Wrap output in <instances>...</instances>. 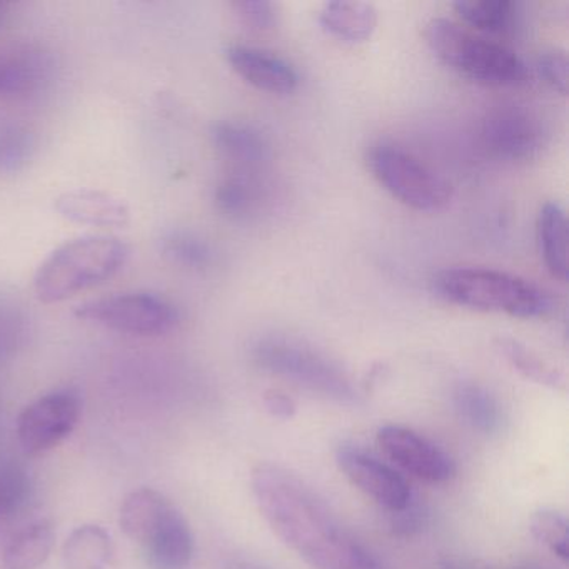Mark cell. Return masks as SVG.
Returning <instances> with one entry per match:
<instances>
[{"mask_svg":"<svg viewBox=\"0 0 569 569\" xmlns=\"http://www.w3.org/2000/svg\"><path fill=\"white\" fill-rule=\"evenodd\" d=\"M251 485L262 518L312 569H381L329 506L288 469L256 466Z\"/></svg>","mask_w":569,"mask_h":569,"instance_id":"obj_1","label":"cell"},{"mask_svg":"<svg viewBox=\"0 0 569 569\" xmlns=\"http://www.w3.org/2000/svg\"><path fill=\"white\" fill-rule=\"evenodd\" d=\"M432 291L461 308L502 312L515 318H539L552 308L545 289L521 276L498 269H442L432 278Z\"/></svg>","mask_w":569,"mask_h":569,"instance_id":"obj_2","label":"cell"},{"mask_svg":"<svg viewBox=\"0 0 569 569\" xmlns=\"http://www.w3.org/2000/svg\"><path fill=\"white\" fill-rule=\"evenodd\" d=\"M131 256L121 239L86 236L56 249L36 272L39 301L56 305L114 278Z\"/></svg>","mask_w":569,"mask_h":569,"instance_id":"obj_3","label":"cell"},{"mask_svg":"<svg viewBox=\"0 0 569 569\" xmlns=\"http://www.w3.org/2000/svg\"><path fill=\"white\" fill-rule=\"evenodd\" d=\"M425 36L431 51L462 78L498 88L528 81V66L512 49L459 22L446 18L431 19Z\"/></svg>","mask_w":569,"mask_h":569,"instance_id":"obj_4","label":"cell"},{"mask_svg":"<svg viewBox=\"0 0 569 569\" xmlns=\"http://www.w3.org/2000/svg\"><path fill=\"white\" fill-rule=\"evenodd\" d=\"M256 366L299 388L341 405L358 401V391L341 366L305 342L284 336H266L252 346Z\"/></svg>","mask_w":569,"mask_h":569,"instance_id":"obj_5","label":"cell"},{"mask_svg":"<svg viewBox=\"0 0 569 569\" xmlns=\"http://www.w3.org/2000/svg\"><path fill=\"white\" fill-rule=\"evenodd\" d=\"M366 162L376 181L409 208L438 211L451 201L452 189L446 178L396 142H376Z\"/></svg>","mask_w":569,"mask_h":569,"instance_id":"obj_6","label":"cell"},{"mask_svg":"<svg viewBox=\"0 0 569 569\" xmlns=\"http://www.w3.org/2000/svg\"><path fill=\"white\" fill-rule=\"evenodd\" d=\"M82 321L131 336H164L178 328L181 312L169 299L151 292H121L92 299L76 309Z\"/></svg>","mask_w":569,"mask_h":569,"instance_id":"obj_7","label":"cell"},{"mask_svg":"<svg viewBox=\"0 0 569 569\" xmlns=\"http://www.w3.org/2000/svg\"><path fill=\"white\" fill-rule=\"evenodd\" d=\"M481 136L495 158L508 162H528L538 158L545 148L548 131L535 109L518 102H506L485 116Z\"/></svg>","mask_w":569,"mask_h":569,"instance_id":"obj_8","label":"cell"},{"mask_svg":"<svg viewBox=\"0 0 569 569\" xmlns=\"http://www.w3.org/2000/svg\"><path fill=\"white\" fill-rule=\"evenodd\" d=\"M81 418V398L72 389L51 392L29 405L19 416L18 439L29 456L44 455L74 431Z\"/></svg>","mask_w":569,"mask_h":569,"instance_id":"obj_9","label":"cell"},{"mask_svg":"<svg viewBox=\"0 0 569 569\" xmlns=\"http://www.w3.org/2000/svg\"><path fill=\"white\" fill-rule=\"evenodd\" d=\"M336 465L352 486L388 511L405 509L412 501L411 488L398 471L356 446H341Z\"/></svg>","mask_w":569,"mask_h":569,"instance_id":"obj_10","label":"cell"},{"mask_svg":"<svg viewBox=\"0 0 569 569\" xmlns=\"http://www.w3.org/2000/svg\"><path fill=\"white\" fill-rule=\"evenodd\" d=\"M381 451L399 468L426 482H446L455 476L452 459L441 448L402 426H382L376 436Z\"/></svg>","mask_w":569,"mask_h":569,"instance_id":"obj_11","label":"cell"},{"mask_svg":"<svg viewBox=\"0 0 569 569\" xmlns=\"http://www.w3.org/2000/svg\"><path fill=\"white\" fill-rule=\"evenodd\" d=\"M231 68L259 91L291 94L298 89L299 72L288 59L256 46L232 44L226 49Z\"/></svg>","mask_w":569,"mask_h":569,"instance_id":"obj_12","label":"cell"},{"mask_svg":"<svg viewBox=\"0 0 569 569\" xmlns=\"http://www.w3.org/2000/svg\"><path fill=\"white\" fill-rule=\"evenodd\" d=\"M141 548L152 569H186L194 556V536L184 516L172 506Z\"/></svg>","mask_w":569,"mask_h":569,"instance_id":"obj_13","label":"cell"},{"mask_svg":"<svg viewBox=\"0 0 569 569\" xmlns=\"http://www.w3.org/2000/svg\"><path fill=\"white\" fill-rule=\"evenodd\" d=\"M62 218L94 228H124L131 221V211L114 196L91 189L64 192L56 201Z\"/></svg>","mask_w":569,"mask_h":569,"instance_id":"obj_14","label":"cell"},{"mask_svg":"<svg viewBox=\"0 0 569 569\" xmlns=\"http://www.w3.org/2000/svg\"><path fill=\"white\" fill-rule=\"evenodd\" d=\"M211 136L216 149L241 171L256 172L271 156L268 138L252 124L221 121L212 128Z\"/></svg>","mask_w":569,"mask_h":569,"instance_id":"obj_15","label":"cell"},{"mask_svg":"<svg viewBox=\"0 0 569 569\" xmlns=\"http://www.w3.org/2000/svg\"><path fill=\"white\" fill-rule=\"evenodd\" d=\"M319 24L332 38L359 44L368 41L376 31L378 11L368 2L335 0L322 6L319 12Z\"/></svg>","mask_w":569,"mask_h":569,"instance_id":"obj_16","label":"cell"},{"mask_svg":"<svg viewBox=\"0 0 569 569\" xmlns=\"http://www.w3.org/2000/svg\"><path fill=\"white\" fill-rule=\"evenodd\" d=\"M536 239L548 271L559 281H568V218L559 202L542 206L536 221Z\"/></svg>","mask_w":569,"mask_h":569,"instance_id":"obj_17","label":"cell"},{"mask_svg":"<svg viewBox=\"0 0 569 569\" xmlns=\"http://www.w3.org/2000/svg\"><path fill=\"white\" fill-rule=\"evenodd\" d=\"M172 502L156 489H138L124 499L121 506L122 531L139 546L144 545L146 539L154 531L156 526L171 511Z\"/></svg>","mask_w":569,"mask_h":569,"instance_id":"obj_18","label":"cell"},{"mask_svg":"<svg viewBox=\"0 0 569 569\" xmlns=\"http://www.w3.org/2000/svg\"><path fill=\"white\" fill-rule=\"evenodd\" d=\"M455 11L478 34H511L521 18L512 0H458Z\"/></svg>","mask_w":569,"mask_h":569,"instance_id":"obj_19","label":"cell"},{"mask_svg":"<svg viewBox=\"0 0 569 569\" xmlns=\"http://www.w3.org/2000/svg\"><path fill=\"white\" fill-rule=\"evenodd\" d=\"M111 556V536L98 525L79 526L62 548L66 569H106Z\"/></svg>","mask_w":569,"mask_h":569,"instance_id":"obj_20","label":"cell"},{"mask_svg":"<svg viewBox=\"0 0 569 569\" xmlns=\"http://www.w3.org/2000/svg\"><path fill=\"white\" fill-rule=\"evenodd\" d=\"M216 208L231 219H246L261 206L262 184L254 171L234 169L226 176L214 194Z\"/></svg>","mask_w":569,"mask_h":569,"instance_id":"obj_21","label":"cell"},{"mask_svg":"<svg viewBox=\"0 0 569 569\" xmlns=\"http://www.w3.org/2000/svg\"><path fill=\"white\" fill-rule=\"evenodd\" d=\"M455 406L466 425L482 435H496L502 426L498 399L475 382H461L455 391Z\"/></svg>","mask_w":569,"mask_h":569,"instance_id":"obj_22","label":"cell"},{"mask_svg":"<svg viewBox=\"0 0 569 569\" xmlns=\"http://www.w3.org/2000/svg\"><path fill=\"white\" fill-rule=\"evenodd\" d=\"M54 541V529L49 522H34L11 539L4 551L6 566L9 569L38 568L48 561Z\"/></svg>","mask_w":569,"mask_h":569,"instance_id":"obj_23","label":"cell"},{"mask_svg":"<svg viewBox=\"0 0 569 569\" xmlns=\"http://www.w3.org/2000/svg\"><path fill=\"white\" fill-rule=\"evenodd\" d=\"M48 76L42 59L34 54L0 58V98H24L41 88Z\"/></svg>","mask_w":569,"mask_h":569,"instance_id":"obj_24","label":"cell"},{"mask_svg":"<svg viewBox=\"0 0 569 569\" xmlns=\"http://www.w3.org/2000/svg\"><path fill=\"white\" fill-rule=\"evenodd\" d=\"M161 251L169 262L188 271H204L214 262L211 244L194 232H169L162 238Z\"/></svg>","mask_w":569,"mask_h":569,"instance_id":"obj_25","label":"cell"},{"mask_svg":"<svg viewBox=\"0 0 569 569\" xmlns=\"http://www.w3.org/2000/svg\"><path fill=\"white\" fill-rule=\"evenodd\" d=\"M34 136L21 124L0 122V174L22 171L34 154Z\"/></svg>","mask_w":569,"mask_h":569,"instance_id":"obj_26","label":"cell"},{"mask_svg":"<svg viewBox=\"0 0 569 569\" xmlns=\"http://www.w3.org/2000/svg\"><path fill=\"white\" fill-rule=\"evenodd\" d=\"M31 496V479L21 465L2 459L0 461V519L18 515Z\"/></svg>","mask_w":569,"mask_h":569,"instance_id":"obj_27","label":"cell"},{"mask_svg":"<svg viewBox=\"0 0 569 569\" xmlns=\"http://www.w3.org/2000/svg\"><path fill=\"white\" fill-rule=\"evenodd\" d=\"M499 349L508 361L518 369L526 378L539 382V385L549 386V388H559L561 386V376L556 369L546 365L539 356L529 351L526 346L519 345L515 339H499Z\"/></svg>","mask_w":569,"mask_h":569,"instance_id":"obj_28","label":"cell"},{"mask_svg":"<svg viewBox=\"0 0 569 569\" xmlns=\"http://www.w3.org/2000/svg\"><path fill=\"white\" fill-rule=\"evenodd\" d=\"M531 532L539 542L551 549L562 561L569 558V535L566 518L552 509H541L531 518Z\"/></svg>","mask_w":569,"mask_h":569,"instance_id":"obj_29","label":"cell"},{"mask_svg":"<svg viewBox=\"0 0 569 569\" xmlns=\"http://www.w3.org/2000/svg\"><path fill=\"white\" fill-rule=\"evenodd\" d=\"M539 76L546 84L551 86L559 94L568 92V56L561 49H549L539 56Z\"/></svg>","mask_w":569,"mask_h":569,"instance_id":"obj_30","label":"cell"},{"mask_svg":"<svg viewBox=\"0 0 569 569\" xmlns=\"http://www.w3.org/2000/svg\"><path fill=\"white\" fill-rule=\"evenodd\" d=\"M239 19L254 31H269L278 22V8L268 0H242L232 4Z\"/></svg>","mask_w":569,"mask_h":569,"instance_id":"obj_31","label":"cell"},{"mask_svg":"<svg viewBox=\"0 0 569 569\" xmlns=\"http://www.w3.org/2000/svg\"><path fill=\"white\" fill-rule=\"evenodd\" d=\"M426 515L419 506L412 505V501L405 509L392 512L391 528L395 535L412 536L421 531L425 526Z\"/></svg>","mask_w":569,"mask_h":569,"instance_id":"obj_32","label":"cell"},{"mask_svg":"<svg viewBox=\"0 0 569 569\" xmlns=\"http://www.w3.org/2000/svg\"><path fill=\"white\" fill-rule=\"evenodd\" d=\"M264 406L268 409L269 415L276 419H291L296 415V402L295 399L289 398L282 391H268L264 395Z\"/></svg>","mask_w":569,"mask_h":569,"instance_id":"obj_33","label":"cell"},{"mask_svg":"<svg viewBox=\"0 0 569 569\" xmlns=\"http://www.w3.org/2000/svg\"><path fill=\"white\" fill-rule=\"evenodd\" d=\"M442 569H462V568H459V566L446 565V566H442Z\"/></svg>","mask_w":569,"mask_h":569,"instance_id":"obj_34","label":"cell"},{"mask_svg":"<svg viewBox=\"0 0 569 569\" xmlns=\"http://www.w3.org/2000/svg\"><path fill=\"white\" fill-rule=\"evenodd\" d=\"M4 9H6V6L2 4V2H0V19H2V16H4Z\"/></svg>","mask_w":569,"mask_h":569,"instance_id":"obj_35","label":"cell"},{"mask_svg":"<svg viewBox=\"0 0 569 569\" xmlns=\"http://www.w3.org/2000/svg\"><path fill=\"white\" fill-rule=\"evenodd\" d=\"M234 569H254V568H249V566H238V568H234Z\"/></svg>","mask_w":569,"mask_h":569,"instance_id":"obj_36","label":"cell"},{"mask_svg":"<svg viewBox=\"0 0 569 569\" xmlns=\"http://www.w3.org/2000/svg\"><path fill=\"white\" fill-rule=\"evenodd\" d=\"M521 569H536V568H521Z\"/></svg>","mask_w":569,"mask_h":569,"instance_id":"obj_37","label":"cell"}]
</instances>
